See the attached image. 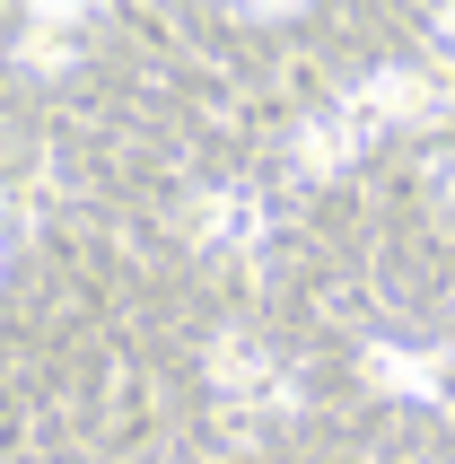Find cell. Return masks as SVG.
<instances>
[{
	"instance_id": "5",
	"label": "cell",
	"mask_w": 455,
	"mask_h": 464,
	"mask_svg": "<svg viewBox=\"0 0 455 464\" xmlns=\"http://www.w3.org/2000/svg\"><path fill=\"white\" fill-rule=\"evenodd\" d=\"M368 377L394 394H421V403H438V360H421V351H394V342H377L368 351Z\"/></svg>"
},
{
	"instance_id": "7",
	"label": "cell",
	"mask_w": 455,
	"mask_h": 464,
	"mask_svg": "<svg viewBox=\"0 0 455 464\" xmlns=\"http://www.w3.org/2000/svg\"><path fill=\"white\" fill-rule=\"evenodd\" d=\"M246 18H289V9H306V0H237Z\"/></svg>"
},
{
	"instance_id": "4",
	"label": "cell",
	"mask_w": 455,
	"mask_h": 464,
	"mask_svg": "<svg viewBox=\"0 0 455 464\" xmlns=\"http://www.w3.org/2000/svg\"><path fill=\"white\" fill-rule=\"evenodd\" d=\"M193 219V237H210V246H237V237H254L263 228V210L246 202V193H202V202L184 210Z\"/></svg>"
},
{
	"instance_id": "8",
	"label": "cell",
	"mask_w": 455,
	"mask_h": 464,
	"mask_svg": "<svg viewBox=\"0 0 455 464\" xmlns=\"http://www.w3.org/2000/svg\"><path fill=\"white\" fill-rule=\"evenodd\" d=\"M438 26H447V35H455V0H438Z\"/></svg>"
},
{
	"instance_id": "1",
	"label": "cell",
	"mask_w": 455,
	"mask_h": 464,
	"mask_svg": "<svg viewBox=\"0 0 455 464\" xmlns=\"http://www.w3.org/2000/svg\"><path fill=\"white\" fill-rule=\"evenodd\" d=\"M351 114H368V123H430V114H447V79H430V71H377V79H359V97H351Z\"/></svg>"
},
{
	"instance_id": "6",
	"label": "cell",
	"mask_w": 455,
	"mask_h": 464,
	"mask_svg": "<svg viewBox=\"0 0 455 464\" xmlns=\"http://www.w3.org/2000/svg\"><path fill=\"white\" fill-rule=\"evenodd\" d=\"M97 0H35V18H53V26H71V18H88Z\"/></svg>"
},
{
	"instance_id": "3",
	"label": "cell",
	"mask_w": 455,
	"mask_h": 464,
	"mask_svg": "<svg viewBox=\"0 0 455 464\" xmlns=\"http://www.w3.org/2000/svg\"><path fill=\"white\" fill-rule=\"evenodd\" d=\"M210 386H219V394H263V386H272V360H263V342L228 334L219 351H210Z\"/></svg>"
},
{
	"instance_id": "2",
	"label": "cell",
	"mask_w": 455,
	"mask_h": 464,
	"mask_svg": "<svg viewBox=\"0 0 455 464\" xmlns=\"http://www.w3.org/2000/svg\"><path fill=\"white\" fill-rule=\"evenodd\" d=\"M359 131H368V114H315V123L298 131V167L306 176H324V167H351V150H359Z\"/></svg>"
}]
</instances>
